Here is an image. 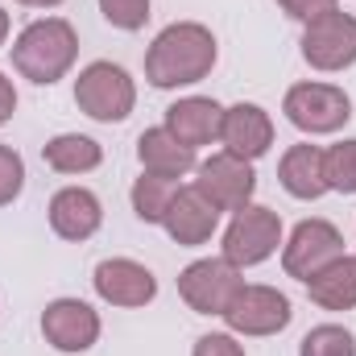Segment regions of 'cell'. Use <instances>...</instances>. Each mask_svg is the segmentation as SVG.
I'll use <instances>...</instances> for the list:
<instances>
[{
  "instance_id": "1",
  "label": "cell",
  "mask_w": 356,
  "mask_h": 356,
  "mask_svg": "<svg viewBox=\"0 0 356 356\" xmlns=\"http://www.w3.org/2000/svg\"><path fill=\"white\" fill-rule=\"evenodd\" d=\"M216 58H220V46H216V33L207 25L175 21L145 50V79L158 91L191 88V83H203L211 75Z\"/></svg>"
},
{
  "instance_id": "2",
  "label": "cell",
  "mask_w": 356,
  "mask_h": 356,
  "mask_svg": "<svg viewBox=\"0 0 356 356\" xmlns=\"http://www.w3.org/2000/svg\"><path fill=\"white\" fill-rule=\"evenodd\" d=\"M79 58V33L67 17H42V21H29L17 42H13V67L21 79L38 83V88H50L58 83Z\"/></svg>"
},
{
  "instance_id": "3",
  "label": "cell",
  "mask_w": 356,
  "mask_h": 356,
  "mask_svg": "<svg viewBox=\"0 0 356 356\" xmlns=\"http://www.w3.org/2000/svg\"><path fill=\"white\" fill-rule=\"evenodd\" d=\"M75 104L79 112L99 120V124H120L129 120V112L137 108V83L120 63H88L75 79Z\"/></svg>"
},
{
  "instance_id": "4",
  "label": "cell",
  "mask_w": 356,
  "mask_h": 356,
  "mask_svg": "<svg viewBox=\"0 0 356 356\" xmlns=\"http://www.w3.org/2000/svg\"><path fill=\"white\" fill-rule=\"evenodd\" d=\"M282 112H286V120L298 133L327 137V133H340L353 120V99H348V91L336 88V83L307 79V83H294V88L286 91Z\"/></svg>"
},
{
  "instance_id": "5",
  "label": "cell",
  "mask_w": 356,
  "mask_h": 356,
  "mask_svg": "<svg viewBox=\"0 0 356 356\" xmlns=\"http://www.w3.org/2000/svg\"><path fill=\"white\" fill-rule=\"evenodd\" d=\"M282 216L273 207H261V203H249L241 211H232V224L224 228V257L236 269L261 266L277 253L282 245Z\"/></svg>"
},
{
  "instance_id": "6",
  "label": "cell",
  "mask_w": 356,
  "mask_h": 356,
  "mask_svg": "<svg viewBox=\"0 0 356 356\" xmlns=\"http://www.w3.org/2000/svg\"><path fill=\"white\" fill-rule=\"evenodd\" d=\"M220 319L228 323L232 336H277V332L290 327L294 307H290V298H286L277 286L245 282V286L232 294V302L224 307Z\"/></svg>"
},
{
  "instance_id": "7",
  "label": "cell",
  "mask_w": 356,
  "mask_h": 356,
  "mask_svg": "<svg viewBox=\"0 0 356 356\" xmlns=\"http://www.w3.org/2000/svg\"><path fill=\"white\" fill-rule=\"evenodd\" d=\"M241 286L245 277L228 257H199L178 273V294L195 315H224V307Z\"/></svg>"
},
{
  "instance_id": "8",
  "label": "cell",
  "mask_w": 356,
  "mask_h": 356,
  "mask_svg": "<svg viewBox=\"0 0 356 356\" xmlns=\"http://www.w3.org/2000/svg\"><path fill=\"white\" fill-rule=\"evenodd\" d=\"M336 257H344V232L332 220H302L294 224V232L282 241V269L298 282H307L311 273L332 266Z\"/></svg>"
},
{
  "instance_id": "9",
  "label": "cell",
  "mask_w": 356,
  "mask_h": 356,
  "mask_svg": "<svg viewBox=\"0 0 356 356\" xmlns=\"http://www.w3.org/2000/svg\"><path fill=\"white\" fill-rule=\"evenodd\" d=\"M302 58L315 67V71H348L356 63V17L353 13H323L315 21H307L302 29Z\"/></svg>"
},
{
  "instance_id": "10",
  "label": "cell",
  "mask_w": 356,
  "mask_h": 356,
  "mask_svg": "<svg viewBox=\"0 0 356 356\" xmlns=\"http://www.w3.org/2000/svg\"><path fill=\"white\" fill-rule=\"evenodd\" d=\"M195 175H199L195 186H199L220 211H241V207H249L253 195H257V170H253V162H245V158H236V154H228V149L203 158V162L195 166Z\"/></svg>"
},
{
  "instance_id": "11",
  "label": "cell",
  "mask_w": 356,
  "mask_h": 356,
  "mask_svg": "<svg viewBox=\"0 0 356 356\" xmlns=\"http://www.w3.org/2000/svg\"><path fill=\"white\" fill-rule=\"evenodd\" d=\"M99 332H104L99 311L83 298H54L42 311V336L58 353H88L95 348Z\"/></svg>"
},
{
  "instance_id": "12",
  "label": "cell",
  "mask_w": 356,
  "mask_h": 356,
  "mask_svg": "<svg viewBox=\"0 0 356 356\" xmlns=\"http://www.w3.org/2000/svg\"><path fill=\"white\" fill-rule=\"evenodd\" d=\"M91 286L95 294L108 302V307H124V311H137V307H149L158 298V277L154 269L133 261V257H108L99 261L91 273Z\"/></svg>"
},
{
  "instance_id": "13",
  "label": "cell",
  "mask_w": 356,
  "mask_h": 356,
  "mask_svg": "<svg viewBox=\"0 0 356 356\" xmlns=\"http://www.w3.org/2000/svg\"><path fill=\"white\" fill-rule=\"evenodd\" d=\"M162 228L170 232V241L182 245V249H199V245H207L211 236H216V228H220V207L191 182V186H178L175 203H170V211H166V220H162Z\"/></svg>"
},
{
  "instance_id": "14",
  "label": "cell",
  "mask_w": 356,
  "mask_h": 356,
  "mask_svg": "<svg viewBox=\"0 0 356 356\" xmlns=\"http://www.w3.org/2000/svg\"><path fill=\"white\" fill-rule=\"evenodd\" d=\"M220 145L245 162H257L273 149V116L261 104H232L224 108V124H220Z\"/></svg>"
},
{
  "instance_id": "15",
  "label": "cell",
  "mask_w": 356,
  "mask_h": 356,
  "mask_svg": "<svg viewBox=\"0 0 356 356\" xmlns=\"http://www.w3.org/2000/svg\"><path fill=\"white\" fill-rule=\"evenodd\" d=\"M46 211H50L54 236H63L71 245L91 241L99 232V224H104V203L95 199V191H88V186H63V191H54V199H50Z\"/></svg>"
},
{
  "instance_id": "16",
  "label": "cell",
  "mask_w": 356,
  "mask_h": 356,
  "mask_svg": "<svg viewBox=\"0 0 356 356\" xmlns=\"http://www.w3.org/2000/svg\"><path fill=\"white\" fill-rule=\"evenodd\" d=\"M220 124H224V108L211 95H182L166 108V129L191 149L220 141Z\"/></svg>"
},
{
  "instance_id": "17",
  "label": "cell",
  "mask_w": 356,
  "mask_h": 356,
  "mask_svg": "<svg viewBox=\"0 0 356 356\" xmlns=\"http://www.w3.org/2000/svg\"><path fill=\"white\" fill-rule=\"evenodd\" d=\"M137 162H141V170L162 175V178H186L195 166H199L195 149H191V145H182L166 124L145 129V133L137 137Z\"/></svg>"
},
{
  "instance_id": "18",
  "label": "cell",
  "mask_w": 356,
  "mask_h": 356,
  "mask_svg": "<svg viewBox=\"0 0 356 356\" xmlns=\"http://www.w3.org/2000/svg\"><path fill=\"white\" fill-rule=\"evenodd\" d=\"M277 182L286 195L294 199H319L327 195V178H323V149L302 141V145H290L277 162Z\"/></svg>"
},
{
  "instance_id": "19",
  "label": "cell",
  "mask_w": 356,
  "mask_h": 356,
  "mask_svg": "<svg viewBox=\"0 0 356 356\" xmlns=\"http://www.w3.org/2000/svg\"><path fill=\"white\" fill-rule=\"evenodd\" d=\"M302 286H307L315 307H323V311H353L356 307V257H348V253L336 257L332 266L311 273Z\"/></svg>"
},
{
  "instance_id": "20",
  "label": "cell",
  "mask_w": 356,
  "mask_h": 356,
  "mask_svg": "<svg viewBox=\"0 0 356 356\" xmlns=\"http://www.w3.org/2000/svg\"><path fill=\"white\" fill-rule=\"evenodd\" d=\"M42 162L58 175H91L104 162V145L83 133H58L42 145Z\"/></svg>"
},
{
  "instance_id": "21",
  "label": "cell",
  "mask_w": 356,
  "mask_h": 356,
  "mask_svg": "<svg viewBox=\"0 0 356 356\" xmlns=\"http://www.w3.org/2000/svg\"><path fill=\"white\" fill-rule=\"evenodd\" d=\"M175 195H178V178H162V175L141 170V178L129 191V203H133V211H137L141 224H162L166 211H170V203H175Z\"/></svg>"
},
{
  "instance_id": "22",
  "label": "cell",
  "mask_w": 356,
  "mask_h": 356,
  "mask_svg": "<svg viewBox=\"0 0 356 356\" xmlns=\"http://www.w3.org/2000/svg\"><path fill=\"white\" fill-rule=\"evenodd\" d=\"M323 178H327V191L356 195V137L323 149Z\"/></svg>"
},
{
  "instance_id": "23",
  "label": "cell",
  "mask_w": 356,
  "mask_h": 356,
  "mask_svg": "<svg viewBox=\"0 0 356 356\" xmlns=\"http://www.w3.org/2000/svg\"><path fill=\"white\" fill-rule=\"evenodd\" d=\"M298 356H356V336L344 323H319L302 336Z\"/></svg>"
},
{
  "instance_id": "24",
  "label": "cell",
  "mask_w": 356,
  "mask_h": 356,
  "mask_svg": "<svg viewBox=\"0 0 356 356\" xmlns=\"http://www.w3.org/2000/svg\"><path fill=\"white\" fill-rule=\"evenodd\" d=\"M99 13L112 29H124V33H137L145 29L149 21V0H99Z\"/></svg>"
},
{
  "instance_id": "25",
  "label": "cell",
  "mask_w": 356,
  "mask_h": 356,
  "mask_svg": "<svg viewBox=\"0 0 356 356\" xmlns=\"http://www.w3.org/2000/svg\"><path fill=\"white\" fill-rule=\"evenodd\" d=\"M21 191H25V162L13 145L0 141V207H8Z\"/></svg>"
},
{
  "instance_id": "26",
  "label": "cell",
  "mask_w": 356,
  "mask_h": 356,
  "mask_svg": "<svg viewBox=\"0 0 356 356\" xmlns=\"http://www.w3.org/2000/svg\"><path fill=\"white\" fill-rule=\"evenodd\" d=\"M191 356H245V348L236 344L232 332H207L195 340V353Z\"/></svg>"
},
{
  "instance_id": "27",
  "label": "cell",
  "mask_w": 356,
  "mask_h": 356,
  "mask_svg": "<svg viewBox=\"0 0 356 356\" xmlns=\"http://www.w3.org/2000/svg\"><path fill=\"white\" fill-rule=\"evenodd\" d=\"M277 8L286 13V17H294V21H315V17H323V13H332V8H340V0H277Z\"/></svg>"
},
{
  "instance_id": "28",
  "label": "cell",
  "mask_w": 356,
  "mask_h": 356,
  "mask_svg": "<svg viewBox=\"0 0 356 356\" xmlns=\"http://www.w3.org/2000/svg\"><path fill=\"white\" fill-rule=\"evenodd\" d=\"M13 112H17V88H13V79L0 71V124H8Z\"/></svg>"
},
{
  "instance_id": "29",
  "label": "cell",
  "mask_w": 356,
  "mask_h": 356,
  "mask_svg": "<svg viewBox=\"0 0 356 356\" xmlns=\"http://www.w3.org/2000/svg\"><path fill=\"white\" fill-rule=\"evenodd\" d=\"M17 4H29V8H58L63 0H17Z\"/></svg>"
},
{
  "instance_id": "30",
  "label": "cell",
  "mask_w": 356,
  "mask_h": 356,
  "mask_svg": "<svg viewBox=\"0 0 356 356\" xmlns=\"http://www.w3.org/2000/svg\"><path fill=\"white\" fill-rule=\"evenodd\" d=\"M8 25H13V21H8V13H4V8H0V46H4V42H8Z\"/></svg>"
}]
</instances>
